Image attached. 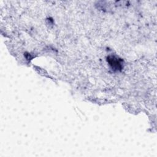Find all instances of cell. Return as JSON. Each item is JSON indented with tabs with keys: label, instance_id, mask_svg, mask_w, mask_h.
I'll return each mask as SVG.
<instances>
[{
	"label": "cell",
	"instance_id": "6da1fadb",
	"mask_svg": "<svg viewBox=\"0 0 157 157\" xmlns=\"http://www.w3.org/2000/svg\"><path fill=\"white\" fill-rule=\"evenodd\" d=\"M107 61L112 67V69L114 71H121L123 66H122V60L114 56H109L107 57Z\"/></svg>",
	"mask_w": 157,
	"mask_h": 157
}]
</instances>
